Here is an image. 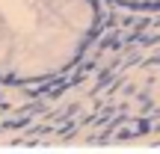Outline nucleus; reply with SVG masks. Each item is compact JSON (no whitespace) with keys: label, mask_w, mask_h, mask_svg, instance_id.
I'll use <instances>...</instances> for the list:
<instances>
[{"label":"nucleus","mask_w":160,"mask_h":154,"mask_svg":"<svg viewBox=\"0 0 160 154\" xmlns=\"http://www.w3.org/2000/svg\"><path fill=\"white\" fill-rule=\"evenodd\" d=\"M98 0H0V80L48 83L86 53Z\"/></svg>","instance_id":"obj_1"},{"label":"nucleus","mask_w":160,"mask_h":154,"mask_svg":"<svg viewBox=\"0 0 160 154\" xmlns=\"http://www.w3.org/2000/svg\"><path fill=\"white\" fill-rule=\"evenodd\" d=\"M128 6H160V0H122Z\"/></svg>","instance_id":"obj_2"}]
</instances>
